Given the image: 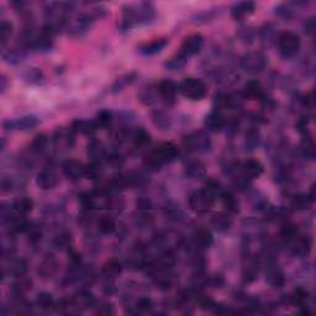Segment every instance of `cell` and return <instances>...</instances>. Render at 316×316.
Returning a JSON list of instances; mask_svg holds the SVG:
<instances>
[{
  "mask_svg": "<svg viewBox=\"0 0 316 316\" xmlns=\"http://www.w3.org/2000/svg\"><path fill=\"white\" fill-rule=\"evenodd\" d=\"M156 18L155 7L151 3H140L124 8L121 19V30L129 31L140 25H147Z\"/></svg>",
  "mask_w": 316,
  "mask_h": 316,
  "instance_id": "obj_1",
  "label": "cell"
},
{
  "mask_svg": "<svg viewBox=\"0 0 316 316\" xmlns=\"http://www.w3.org/2000/svg\"><path fill=\"white\" fill-rule=\"evenodd\" d=\"M178 147L173 143H163L153 150L146 158V164L152 169H158L167 163H171L178 157Z\"/></svg>",
  "mask_w": 316,
  "mask_h": 316,
  "instance_id": "obj_2",
  "label": "cell"
},
{
  "mask_svg": "<svg viewBox=\"0 0 316 316\" xmlns=\"http://www.w3.org/2000/svg\"><path fill=\"white\" fill-rule=\"evenodd\" d=\"M95 19L97 18L93 14H77L73 17L71 15L67 19L65 30H67V34L72 37H81L88 33Z\"/></svg>",
  "mask_w": 316,
  "mask_h": 316,
  "instance_id": "obj_3",
  "label": "cell"
},
{
  "mask_svg": "<svg viewBox=\"0 0 316 316\" xmlns=\"http://www.w3.org/2000/svg\"><path fill=\"white\" fill-rule=\"evenodd\" d=\"M178 92L190 100H201L208 94V87L198 78H185L178 86Z\"/></svg>",
  "mask_w": 316,
  "mask_h": 316,
  "instance_id": "obj_4",
  "label": "cell"
},
{
  "mask_svg": "<svg viewBox=\"0 0 316 316\" xmlns=\"http://www.w3.org/2000/svg\"><path fill=\"white\" fill-rule=\"evenodd\" d=\"M300 39L296 34L286 31L280 34L278 37V50L281 57L293 58L299 53L300 50Z\"/></svg>",
  "mask_w": 316,
  "mask_h": 316,
  "instance_id": "obj_5",
  "label": "cell"
},
{
  "mask_svg": "<svg viewBox=\"0 0 316 316\" xmlns=\"http://www.w3.org/2000/svg\"><path fill=\"white\" fill-rule=\"evenodd\" d=\"M183 145L189 152L203 153L210 150L211 140L206 132L195 131L185 137L184 141H183Z\"/></svg>",
  "mask_w": 316,
  "mask_h": 316,
  "instance_id": "obj_6",
  "label": "cell"
},
{
  "mask_svg": "<svg viewBox=\"0 0 316 316\" xmlns=\"http://www.w3.org/2000/svg\"><path fill=\"white\" fill-rule=\"evenodd\" d=\"M216 196L212 195L206 188L199 190V192L193 193L189 199V206L193 211L198 212V214H204L208 212L214 205Z\"/></svg>",
  "mask_w": 316,
  "mask_h": 316,
  "instance_id": "obj_7",
  "label": "cell"
},
{
  "mask_svg": "<svg viewBox=\"0 0 316 316\" xmlns=\"http://www.w3.org/2000/svg\"><path fill=\"white\" fill-rule=\"evenodd\" d=\"M265 56L261 52H248L241 58V66L247 73L258 74L265 68Z\"/></svg>",
  "mask_w": 316,
  "mask_h": 316,
  "instance_id": "obj_8",
  "label": "cell"
},
{
  "mask_svg": "<svg viewBox=\"0 0 316 316\" xmlns=\"http://www.w3.org/2000/svg\"><path fill=\"white\" fill-rule=\"evenodd\" d=\"M74 131L72 129H60L53 136V147L60 152H67L73 148Z\"/></svg>",
  "mask_w": 316,
  "mask_h": 316,
  "instance_id": "obj_9",
  "label": "cell"
},
{
  "mask_svg": "<svg viewBox=\"0 0 316 316\" xmlns=\"http://www.w3.org/2000/svg\"><path fill=\"white\" fill-rule=\"evenodd\" d=\"M40 124V120L35 115H25L21 118L15 119V120H7L3 123L5 130L13 131V130H19V131H29V130L35 129Z\"/></svg>",
  "mask_w": 316,
  "mask_h": 316,
  "instance_id": "obj_10",
  "label": "cell"
},
{
  "mask_svg": "<svg viewBox=\"0 0 316 316\" xmlns=\"http://www.w3.org/2000/svg\"><path fill=\"white\" fill-rule=\"evenodd\" d=\"M36 183L41 189L49 190L53 189L58 185L60 183V176L56 172L55 168L52 167H46V168L42 169L41 172H39L36 178Z\"/></svg>",
  "mask_w": 316,
  "mask_h": 316,
  "instance_id": "obj_11",
  "label": "cell"
},
{
  "mask_svg": "<svg viewBox=\"0 0 316 316\" xmlns=\"http://www.w3.org/2000/svg\"><path fill=\"white\" fill-rule=\"evenodd\" d=\"M70 302V311L71 310H77V311H82V310H86L88 307L92 306L94 304V296L92 293L87 290H81L77 291L76 294L71 296L68 299Z\"/></svg>",
  "mask_w": 316,
  "mask_h": 316,
  "instance_id": "obj_12",
  "label": "cell"
},
{
  "mask_svg": "<svg viewBox=\"0 0 316 316\" xmlns=\"http://www.w3.org/2000/svg\"><path fill=\"white\" fill-rule=\"evenodd\" d=\"M86 167L81 161L77 159H67L63 163V173L72 182H78L82 177L86 176Z\"/></svg>",
  "mask_w": 316,
  "mask_h": 316,
  "instance_id": "obj_13",
  "label": "cell"
},
{
  "mask_svg": "<svg viewBox=\"0 0 316 316\" xmlns=\"http://www.w3.org/2000/svg\"><path fill=\"white\" fill-rule=\"evenodd\" d=\"M203 46L204 37L200 34H193V35L188 36L183 41L182 47H180V52H183L185 56L190 57V56L198 55L201 51V49H203Z\"/></svg>",
  "mask_w": 316,
  "mask_h": 316,
  "instance_id": "obj_14",
  "label": "cell"
},
{
  "mask_svg": "<svg viewBox=\"0 0 316 316\" xmlns=\"http://www.w3.org/2000/svg\"><path fill=\"white\" fill-rule=\"evenodd\" d=\"M241 177H243L247 180L257 179L263 173V166L257 159H247L240 166Z\"/></svg>",
  "mask_w": 316,
  "mask_h": 316,
  "instance_id": "obj_15",
  "label": "cell"
},
{
  "mask_svg": "<svg viewBox=\"0 0 316 316\" xmlns=\"http://www.w3.org/2000/svg\"><path fill=\"white\" fill-rule=\"evenodd\" d=\"M265 280L274 288H280L285 281L283 270L280 269L279 265H277L270 259L268 261L267 267H265Z\"/></svg>",
  "mask_w": 316,
  "mask_h": 316,
  "instance_id": "obj_16",
  "label": "cell"
},
{
  "mask_svg": "<svg viewBox=\"0 0 316 316\" xmlns=\"http://www.w3.org/2000/svg\"><path fill=\"white\" fill-rule=\"evenodd\" d=\"M157 92L164 102L168 103V104H173L177 98L178 86L169 79H164L157 84Z\"/></svg>",
  "mask_w": 316,
  "mask_h": 316,
  "instance_id": "obj_17",
  "label": "cell"
},
{
  "mask_svg": "<svg viewBox=\"0 0 316 316\" xmlns=\"http://www.w3.org/2000/svg\"><path fill=\"white\" fill-rule=\"evenodd\" d=\"M58 269V262L57 259L55 258V256L52 254H49V256L45 257L41 261V263L39 264V268H37V273H39L40 277L42 279H50L53 275L56 274Z\"/></svg>",
  "mask_w": 316,
  "mask_h": 316,
  "instance_id": "obj_18",
  "label": "cell"
},
{
  "mask_svg": "<svg viewBox=\"0 0 316 316\" xmlns=\"http://www.w3.org/2000/svg\"><path fill=\"white\" fill-rule=\"evenodd\" d=\"M256 10V4L253 2H240L236 3L231 7L230 13L231 17H232L235 20H243V19L252 15Z\"/></svg>",
  "mask_w": 316,
  "mask_h": 316,
  "instance_id": "obj_19",
  "label": "cell"
},
{
  "mask_svg": "<svg viewBox=\"0 0 316 316\" xmlns=\"http://www.w3.org/2000/svg\"><path fill=\"white\" fill-rule=\"evenodd\" d=\"M231 225H232V219L227 212H216L212 215L211 226L217 232H226L231 228Z\"/></svg>",
  "mask_w": 316,
  "mask_h": 316,
  "instance_id": "obj_20",
  "label": "cell"
},
{
  "mask_svg": "<svg viewBox=\"0 0 316 316\" xmlns=\"http://www.w3.org/2000/svg\"><path fill=\"white\" fill-rule=\"evenodd\" d=\"M204 125H205V127L209 131L219 132L224 129L225 125H226V121H225V118L221 115V113H219V111H212V113L209 114L205 118Z\"/></svg>",
  "mask_w": 316,
  "mask_h": 316,
  "instance_id": "obj_21",
  "label": "cell"
},
{
  "mask_svg": "<svg viewBox=\"0 0 316 316\" xmlns=\"http://www.w3.org/2000/svg\"><path fill=\"white\" fill-rule=\"evenodd\" d=\"M87 155L92 159V162H102V159L106 157V150L100 141L92 140L88 143V148H87Z\"/></svg>",
  "mask_w": 316,
  "mask_h": 316,
  "instance_id": "obj_22",
  "label": "cell"
},
{
  "mask_svg": "<svg viewBox=\"0 0 316 316\" xmlns=\"http://www.w3.org/2000/svg\"><path fill=\"white\" fill-rule=\"evenodd\" d=\"M167 44H168V41L166 39L153 40V41L147 42V44L141 45L139 47V52L143 56H153L161 52L167 46Z\"/></svg>",
  "mask_w": 316,
  "mask_h": 316,
  "instance_id": "obj_23",
  "label": "cell"
},
{
  "mask_svg": "<svg viewBox=\"0 0 316 316\" xmlns=\"http://www.w3.org/2000/svg\"><path fill=\"white\" fill-rule=\"evenodd\" d=\"M26 49L28 47L25 45H21L19 47H14V49H10L9 51L3 53V60L5 61L9 65H18L21 61L25 58L26 55Z\"/></svg>",
  "mask_w": 316,
  "mask_h": 316,
  "instance_id": "obj_24",
  "label": "cell"
},
{
  "mask_svg": "<svg viewBox=\"0 0 316 316\" xmlns=\"http://www.w3.org/2000/svg\"><path fill=\"white\" fill-rule=\"evenodd\" d=\"M185 176L189 179L194 180H200L206 176V168L204 166V163H201L200 161H194L190 162L187 167H185Z\"/></svg>",
  "mask_w": 316,
  "mask_h": 316,
  "instance_id": "obj_25",
  "label": "cell"
},
{
  "mask_svg": "<svg viewBox=\"0 0 316 316\" xmlns=\"http://www.w3.org/2000/svg\"><path fill=\"white\" fill-rule=\"evenodd\" d=\"M129 139L132 141L135 147L137 148H145L151 142L150 134L143 129H136L134 131H129Z\"/></svg>",
  "mask_w": 316,
  "mask_h": 316,
  "instance_id": "obj_26",
  "label": "cell"
},
{
  "mask_svg": "<svg viewBox=\"0 0 316 316\" xmlns=\"http://www.w3.org/2000/svg\"><path fill=\"white\" fill-rule=\"evenodd\" d=\"M188 56H185L183 52H179V53H176L174 56H172L171 58H168V60L164 62V68L168 71H180L183 70V68L185 67V65H187L188 62Z\"/></svg>",
  "mask_w": 316,
  "mask_h": 316,
  "instance_id": "obj_27",
  "label": "cell"
},
{
  "mask_svg": "<svg viewBox=\"0 0 316 316\" xmlns=\"http://www.w3.org/2000/svg\"><path fill=\"white\" fill-rule=\"evenodd\" d=\"M72 130L83 135H93L98 131V125L94 120H77L72 124Z\"/></svg>",
  "mask_w": 316,
  "mask_h": 316,
  "instance_id": "obj_28",
  "label": "cell"
},
{
  "mask_svg": "<svg viewBox=\"0 0 316 316\" xmlns=\"http://www.w3.org/2000/svg\"><path fill=\"white\" fill-rule=\"evenodd\" d=\"M242 95L246 99H262V87L258 81H249L247 82L243 87Z\"/></svg>",
  "mask_w": 316,
  "mask_h": 316,
  "instance_id": "obj_29",
  "label": "cell"
},
{
  "mask_svg": "<svg viewBox=\"0 0 316 316\" xmlns=\"http://www.w3.org/2000/svg\"><path fill=\"white\" fill-rule=\"evenodd\" d=\"M293 242V252L295 256L306 257L311 251V240H310V237H296Z\"/></svg>",
  "mask_w": 316,
  "mask_h": 316,
  "instance_id": "obj_30",
  "label": "cell"
},
{
  "mask_svg": "<svg viewBox=\"0 0 316 316\" xmlns=\"http://www.w3.org/2000/svg\"><path fill=\"white\" fill-rule=\"evenodd\" d=\"M212 241H214V238H212L211 232L206 228H200L194 235V243L198 247V249L210 247L212 245Z\"/></svg>",
  "mask_w": 316,
  "mask_h": 316,
  "instance_id": "obj_31",
  "label": "cell"
},
{
  "mask_svg": "<svg viewBox=\"0 0 316 316\" xmlns=\"http://www.w3.org/2000/svg\"><path fill=\"white\" fill-rule=\"evenodd\" d=\"M10 206H12V210L13 212H15V214L26 215L28 212H30L31 210H33L34 201H33V199L24 196V198L17 199V200H15Z\"/></svg>",
  "mask_w": 316,
  "mask_h": 316,
  "instance_id": "obj_32",
  "label": "cell"
},
{
  "mask_svg": "<svg viewBox=\"0 0 316 316\" xmlns=\"http://www.w3.org/2000/svg\"><path fill=\"white\" fill-rule=\"evenodd\" d=\"M121 270H123V267H121L120 262L118 259H110V261H108L103 265L102 273L106 279L111 280L118 277L121 273Z\"/></svg>",
  "mask_w": 316,
  "mask_h": 316,
  "instance_id": "obj_33",
  "label": "cell"
},
{
  "mask_svg": "<svg viewBox=\"0 0 316 316\" xmlns=\"http://www.w3.org/2000/svg\"><path fill=\"white\" fill-rule=\"evenodd\" d=\"M28 272V263L24 259H13L8 265V273L15 278L24 277Z\"/></svg>",
  "mask_w": 316,
  "mask_h": 316,
  "instance_id": "obj_34",
  "label": "cell"
},
{
  "mask_svg": "<svg viewBox=\"0 0 316 316\" xmlns=\"http://www.w3.org/2000/svg\"><path fill=\"white\" fill-rule=\"evenodd\" d=\"M23 78L25 83L31 84V86H39L45 82V76L41 71L37 68H29L25 73L23 74Z\"/></svg>",
  "mask_w": 316,
  "mask_h": 316,
  "instance_id": "obj_35",
  "label": "cell"
},
{
  "mask_svg": "<svg viewBox=\"0 0 316 316\" xmlns=\"http://www.w3.org/2000/svg\"><path fill=\"white\" fill-rule=\"evenodd\" d=\"M72 233L68 231H62L58 235H56V237L53 238V246L56 247L60 251H66V249H70L72 245Z\"/></svg>",
  "mask_w": 316,
  "mask_h": 316,
  "instance_id": "obj_36",
  "label": "cell"
},
{
  "mask_svg": "<svg viewBox=\"0 0 316 316\" xmlns=\"http://www.w3.org/2000/svg\"><path fill=\"white\" fill-rule=\"evenodd\" d=\"M98 228L102 233L105 235H110L115 231L116 228V221L113 216L110 215H103L100 216V219L98 220Z\"/></svg>",
  "mask_w": 316,
  "mask_h": 316,
  "instance_id": "obj_37",
  "label": "cell"
},
{
  "mask_svg": "<svg viewBox=\"0 0 316 316\" xmlns=\"http://www.w3.org/2000/svg\"><path fill=\"white\" fill-rule=\"evenodd\" d=\"M152 121L161 130H168L171 127V116L162 110H156L152 113Z\"/></svg>",
  "mask_w": 316,
  "mask_h": 316,
  "instance_id": "obj_38",
  "label": "cell"
},
{
  "mask_svg": "<svg viewBox=\"0 0 316 316\" xmlns=\"http://www.w3.org/2000/svg\"><path fill=\"white\" fill-rule=\"evenodd\" d=\"M220 199L222 201V205L226 209L227 212H232V214H236L240 210V206H238V201L235 196L232 195L230 192H222L221 195H220Z\"/></svg>",
  "mask_w": 316,
  "mask_h": 316,
  "instance_id": "obj_39",
  "label": "cell"
},
{
  "mask_svg": "<svg viewBox=\"0 0 316 316\" xmlns=\"http://www.w3.org/2000/svg\"><path fill=\"white\" fill-rule=\"evenodd\" d=\"M257 275H258V263L253 259H249L243 268V280L246 283H251L252 280L256 279Z\"/></svg>",
  "mask_w": 316,
  "mask_h": 316,
  "instance_id": "obj_40",
  "label": "cell"
},
{
  "mask_svg": "<svg viewBox=\"0 0 316 316\" xmlns=\"http://www.w3.org/2000/svg\"><path fill=\"white\" fill-rule=\"evenodd\" d=\"M312 200L309 195H305V194H301V195H296L295 198L291 200V208L294 210H307V209L311 206Z\"/></svg>",
  "mask_w": 316,
  "mask_h": 316,
  "instance_id": "obj_41",
  "label": "cell"
},
{
  "mask_svg": "<svg viewBox=\"0 0 316 316\" xmlns=\"http://www.w3.org/2000/svg\"><path fill=\"white\" fill-rule=\"evenodd\" d=\"M49 145V137L45 134H40L34 139L30 146V151L34 153H42Z\"/></svg>",
  "mask_w": 316,
  "mask_h": 316,
  "instance_id": "obj_42",
  "label": "cell"
},
{
  "mask_svg": "<svg viewBox=\"0 0 316 316\" xmlns=\"http://www.w3.org/2000/svg\"><path fill=\"white\" fill-rule=\"evenodd\" d=\"M135 77H136V74L135 73H130V74H126V76L124 77H120V78H118L115 81V83L111 86L110 88V92L111 93H118V92H121L125 87L127 86V84H131L132 82L135 81Z\"/></svg>",
  "mask_w": 316,
  "mask_h": 316,
  "instance_id": "obj_43",
  "label": "cell"
},
{
  "mask_svg": "<svg viewBox=\"0 0 316 316\" xmlns=\"http://www.w3.org/2000/svg\"><path fill=\"white\" fill-rule=\"evenodd\" d=\"M259 142H261V136H259L258 131L257 130H249L246 134V139H245V146L248 151H253L256 150L259 146Z\"/></svg>",
  "mask_w": 316,
  "mask_h": 316,
  "instance_id": "obj_44",
  "label": "cell"
},
{
  "mask_svg": "<svg viewBox=\"0 0 316 316\" xmlns=\"http://www.w3.org/2000/svg\"><path fill=\"white\" fill-rule=\"evenodd\" d=\"M106 162L113 168H121L125 163V158L121 153L116 152V151H111V152H106Z\"/></svg>",
  "mask_w": 316,
  "mask_h": 316,
  "instance_id": "obj_45",
  "label": "cell"
},
{
  "mask_svg": "<svg viewBox=\"0 0 316 316\" xmlns=\"http://www.w3.org/2000/svg\"><path fill=\"white\" fill-rule=\"evenodd\" d=\"M95 124L98 125V127H106L109 126V125L111 124V121H113V113H111L110 110H106V109H104V110H100L99 113L97 114V116H95L94 119Z\"/></svg>",
  "mask_w": 316,
  "mask_h": 316,
  "instance_id": "obj_46",
  "label": "cell"
},
{
  "mask_svg": "<svg viewBox=\"0 0 316 316\" xmlns=\"http://www.w3.org/2000/svg\"><path fill=\"white\" fill-rule=\"evenodd\" d=\"M307 299H309V294H307V291H305L304 289L301 288L295 289L294 293L290 295V301L293 302V304L298 305V306H305Z\"/></svg>",
  "mask_w": 316,
  "mask_h": 316,
  "instance_id": "obj_47",
  "label": "cell"
},
{
  "mask_svg": "<svg viewBox=\"0 0 316 316\" xmlns=\"http://www.w3.org/2000/svg\"><path fill=\"white\" fill-rule=\"evenodd\" d=\"M12 34L13 24L7 20H3L2 24H0V42H2V46H5V44H7L8 40L10 39Z\"/></svg>",
  "mask_w": 316,
  "mask_h": 316,
  "instance_id": "obj_48",
  "label": "cell"
},
{
  "mask_svg": "<svg viewBox=\"0 0 316 316\" xmlns=\"http://www.w3.org/2000/svg\"><path fill=\"white\" fill-rule=\"evenodd\" d=\"M275 14L281 19L288 20V19H290L294 15L293 4H290V3H283V4H279L275 8Z\"/></svg>",
  "mask_w": 316,
  "mask_h": 316,
  "instance_id": "obj_49",
  "label": "cell"
},
{
  "mask_svg": "<svg viewBox=\"0 0 316 316\" xmlns=\"http://www.w3.org/2000/svg\"><path fill=\"white\" fill-rule=\"evenodd\" d=\"M157 89H152L151 87L148 88L142 89V92L140 93V100L146 105H151L156 102V98H157Z\"/></svg>",
  "mask_w": 316,
  "mask_h": 316,
  "instance_id": "obj_50",
  "label": "cell"
},
{
  "mask_svg": "<svg viewBox=\"0 0 316 316\" xmlns=\"http://www.w3.org/2000/svg\"><path fill=\"white\" fill-rule=\"evenodd\" d=\"M31 289V280L26 279V278L24 277H20L19 278V280L17 281V283H14V285H13V290H14L15 295H23L25 291L30 290Z\"/></svg>",
  "mask_w": 316,
  "mask_h": 316,
  "instance_id": "obj_51",
  "label": "cell"
},
{
  "mask_svg": "<svg viewBox=\"0 0 316 316\" xmlns=\"http://www.w3.org/2000/svg\"><path fill=\"white\" fill-rule=\"evenodd\" d=\"M103 174V168L99 162H92L86 167V177L88 179H98Z\"/></svg>",
  "mask_w": 316,
  "mask_h": 316,
  "instance_id": "obj_52",
  "label": "cell"
},
{
  "mask_svg": "<svg viewBox=\"0 0 316 316\" xmlns=\"http://www.w3.org/2000/svg\"><path fill=\"white\" fill-rule=\"evenodd\" d=\"M37 305H39L41 309H52L55 306V300H53L51 294L42 293L37 296Z\"/></svg>",
  "mask_w": 316,
  "mask_h": 316,
  "instance_id": "obj_53",
  "label": "cell"
},
{
  "mask_svg": "<svg viewBox=\"0 0 316 316\" xmlns=\"http://www.w3.org/2000/svg\"><path fill=\"white\" fill-rule=\"evenodd\" d=\"M166 215L171 220H176V221H179V220H182L183 211L180 210L179 205H169L166 208Z\"/></svg>",
  "mask_w": 316,
  "mask_h": 316,
  "instance_id": "obj_54",
  "label": "cell"
},
{
  "mask_svg": "<svg viewBox=\"0 0 316 316\" xmlns=\"http://www.w3.org/2000/svg\"><path fill=\"white\" fill-rule=\"evenodd\" d=\"M151 307H152V300H151L150 298H141L139 301L136 302L137 312L148 311Z\"/></svg>",
  "mask_w": 316,
  "mask_h": 316,
  "instance_id": "obj_55",
  "label": "cell"
},
{
  "mask_svg": "<svg viewBox=\"0 0 316 316\" xmlns=\"http://www.w3.org/2000/svg\"><path fill=\"white\" fill-rule=\"evenodd\" d=\"M95 312H97L98 315L108 316V315H113L115 311H114L113 305L108 304V302H103V304H100L99 306H98L97 311H95Z\"/></svg>",
  "mask_w": 316,
  "mask_h": 316,
  "instance_id": "obj_56",
  "label": "cell"
},
{
  "mask_svg": "<svg viewBox=\"0 0 316 316\" xmlns=\"http://www.w3.org/2000/svg\"><path fill=\"white\" fill-rule=\"evenodd\" d=\"M240 37H241V40H242L243 42H253L254 33H253V31H252L249 28L241 29Z\"/></svg>",
  "mask_w": 316,
  "mask_h": 316,
  "instance_id": "obj_57",
  "label": "cell"
},
{
  "mask_svg": "<svg viewBox=\"0 0 316 316\" xmlns=\"http://www.w3.org/2000/svg\"><path fill=\"white\" fill-rule=\"evenodd\" d=\"M304 29H305V33L309 34V35H312L315 31V18L307 19L304 24Z\"/></svg>",
  "mask_w": 316,
  "mask_h": 316,
  "instance_id": "obj_58",
  "label": "cell"
},
{
  "mask_svg": "<svg viewBox=\"0 0 316 316\" xmlns=\"http://www.w3.org/2000/svg\"><path fill=\"white\" fill-rule=\"evenodd\" d=\"M314 92H310L309 94H306L304 97V99H302V104H304V106H306V108H314Z\"/></svg>",
  "mask_w": 316,
  "mask_h": 316,
  "instance_id": "obj_59",
  "label": "cell"
},
{
  "mask_svg": "<svg viewBox=\"0 0 316 316\" xmlns=\"http://www.w3.org/2000/svg\"><path fill=\"white\" fill-rule=\"evenodd\" d=\"M0 82H2V87H0V89H2V93H4L5 89H7V78L3 76L2 79H0Z\"/></svg>",
  "mask_w": 316,
  "mask_h": 316,
  "instance_id": "obj_60",
  "label": "cell"
}]
</instances>
